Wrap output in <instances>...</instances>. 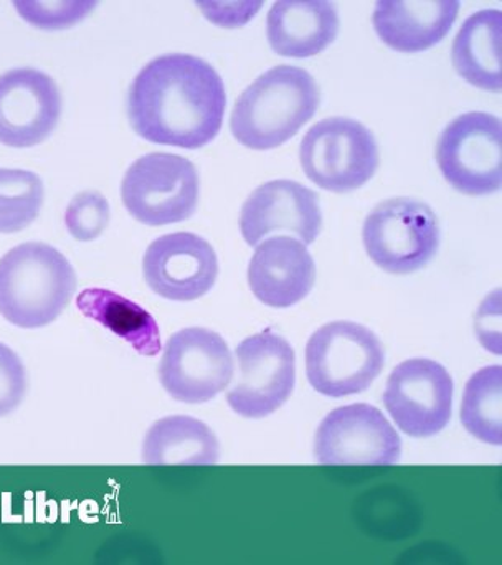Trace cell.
<instances>
[{
	"label": "cell",
	"instance_id": "1",
	"mask_svg": "<svg viewBox=\"0 0 502 565\" xmlns=\"http://www.w3.org/2000/svg\"><path fill=\"white\" fill-rule=\"evenodd\" d=\"M225 108L227 92L217 70L185 53L152 60L129 88L132 129L154 145L204 148L221 132Z\"/></svg>",
	"mask_w": 502,
	"mask_h": 565
},
{
	"label": "cell",
	"instance_id": "2",
	"mask_svg": "<svg viewBox=\"0 0 502 565\" xmlns=\"http://www.w3.org/2000/svg\"><path fill=\"white\" fill-rule=\"evenodd\" d=\"M318 106V83L306 70L275 66L235 102L232 132L245 148L269 151L289 141L314 116Z\"/></svg>",
	"mask_w": 502,
	"mask_h": 565
},
{
	"label": "cell",
	"instance_id": "3",
	"mask_svg": "<svg viewBox=\"0 0 502 565\" xmlns=\"http://www.w3.org/2000/svg\"><path fill=\"white\" fill-rule=\"evenodd\" d=\"M76 275L65 255L39 242L0 258V315L13 326L43 328L72 301Z\"/></svg>",
	"mask_w": 502,
	"mask_h": 565
},
{
	"label": "cell",
	"instance_id": "4",
	"mask_svg": "<svg viewBox=\"0 0 502 565\" xmlns=\"http://www.w3.org/2000/svg\"><path fill=\"white\" fill-rule=\"evenodd\" d=\"M384 364L381 339L359 322H329L306 345L309 384L325 397L362 394L381 375Z\"/></svg>",
	"mask_w": 502,
	"mask_h": 565
},
{
	"label": "cell",
	"instance_id": "5",
	"mask_svg": "<svg viewBox=\"0 0 502 565\" xmlns=\"http://www.w3.org/2000/svg\"><path fill=\"white\" fill-rule=\"evenodd\" d=\"M365 252L381 270L410 275L430 264L440 247L437 215L424 202L397 198L378 204L364 222Z\"/></svg>",
	"mask_w": 502,
	"mask_h": 565
},
{
	"label": "cell",
	"instance_id": "6",
	"mask_svg": "<svg viewBox=\"0 0 502 565\" xmlns=\"http://www.w3.org/2000/svg\"><path fill=\"white\" fill-rule=\"evenodd\" d=\"M299 161L312 184L344 194L357 191L374 178L378 168L377 142L354 119H322L302 138Z\"/></svg>",
	"mask_w": 502,
	"mask_h": 565
},
{
	"label": "cell",
	"instance_id": "7",
	"mask_svg": "<svg viewBox=\"0 0 502 565\" xmlns=\"http://www.w3.org/2000/svg\"><path fill=\"white\" fill-rule=\"evenodd\" d=\"M201 181L189 159L152 152L132 162L122 179L121 198L132 218L149 225L179 224L197 211Z\"/></svg>",
	"mask_w": 502,
	"mask_h": 565
},
{
	"label": "cell",
	"instance_id": "8",
	"mask_svg": "<svg viewBox=\"0 0 502 565\" xmlns=\"http://www.w3.org/2000/svg\"><path fill=\"white\" fill-rule=\"evenodd\" d=\"M445 181L467 195H490L502 185V125L490 113L458 116L437 145Z\"/></svg>",
	"mask_w": 502,
	"mask_h": 565
},
{
	"label": "cell",
	"instance_id": "9",
	"mask_svg": "<svg viewBox=\"0 0 502 565\" xmlns=\"http://www.w3.org/2000/svg\"><path fill=\"white\" fill-rule=\"evenodd\" d=\"M234 358L225 339L205 328L175 332L162 348L159 379L182 404H205L231 385Z\"/></svg>",
	"mask_w": 502,
	"mask_h": 565
},
{
	"label": "cell",
	"instance_id": "10",
	"mask_svg": "<svg viewBox=\"0 0 502 565\" xmlns=\"http://www.w3.org/2000/svg\"><path fill=\"white\" fill-rule=\"evenodd\" d=\"M238 377L227 402L244 418H265L288 402L295 391V349L281 335L266 329L250 335L235 351Z\"/></svg>",
	"mask_w": 502,
	"mask_h": 565
},
{
	"label": "cell",
	"instance_id": "11",
	"mask_svg": "<svg viewBox=\"0 0 502 565\" xmlns=\"http://www.w3.org/2000/svg\"><path fill=\"white\" fill-rule=\"evenodd\" d=\"M453 392V379L440 362L408 359L392 371L384 404L408 437H435L450 424Z\"/></svg>",
	"mask_w": 502,
	"mask_h": 565
},
{
	"label": "cell",
	"instance_id": "12",
	"mask_svg": "<svg viewBox=\"0 0 502 565\" xmlns=\"http://www.w3.org/2000/svg\"><path fill=\"white\" fill-rule=\"evenodd\" d=\"M402 440L374 405L352 404L325 415L316 431L314 457L321 465L397 463Z\"/></svg>",
	"mask_w": 502,
	"mask_h": 565
},
{
	"label": "cell",
	"instance_id": "13",
	"mask_svg": "<svg viewBox=\"0 0 502 565\" xmlns=\"http://www.w3.org/2000/svg\"><path fill=\"white\" fill-rule=\"evenodd\" d=\"M149 288L171 301H194L214 288L218 258L205 238L191 232L164 235L152 242L142 258Z\"/></svg>",
	"mask_w": 502,
	"mask_h": 565
},
{
	"label": "cell",
	"instance_id": "14",
	"mask_svg": "<svg viewBox=\"0 0 502 565\" xmlns=\"http://www.w3.org/2000/svg\"><path fill=\"white\" fill-rule=\"evenodd\" d=\"M62 95L56 83L33 68L0 75V145L32 148L58 125Z\"/></svg>",
	"mask_w": 502,
	"mask_h": 565
},
{
	"label": "cell",
	"instance_id": "15",
	"mask_svg": "<svg viewBox=\"0 0 502 565\" xmlns=\"http://www.w3.org/2000/svg\"><path fill=\"white\" fill-rule=\"evenodd\" d=\"M322 214L314 191L299 182L279 179L253 191L241 214V232L250 247L273 234L296 235L311 245L321 234Z\"/></svg>",
	"mask_w": 502,
	"mask_h": 565
},
{
	"label": "cell",
	"instance_id": "16",
	"mask_svg": "<svg viewBox=\"0 0 502 565\" xmlns=\"http://www.w3.org/2000/svg\"><path fill=\"white\" fill-rule=\"evenodd\" d=\"M314 281V260L302 242L278 235L256 245L248 265V285L263 305L291 308L311 292Z\"/></svg>",
	"mask_w": 502,
	"mask_h": 565
},
{
	"label": "cell",
	"instance_id": "17",
	"mask_svg": "<svg viewBox=\"0 0 502 565\" xmlns=\"http://www.w3.org/2000/svg\"><path fill=\"white\" fill-rule=\"evenodd\" d=\"M460 2H404L381 0L375 3L374 22L378 39L397 52H424L440 43L455 25Z\"/></svg>",
	"mask_w": 502,
	"mask_h": 565
},
{
	"label": "cell",
	"instance_id": "18",
	"mask_svg": "<svg viewBox=\"0 0 502 565\" xmlns=\"http://www.w3.org/2000/svg\"><path fill=\"white\" fill-rule=\"evenodd\" d=\"M338 32V9L325 0H279L266 20L273 52L289 58L318 55L334 42Z\"/></svg>",
	"mask_w": 502,
	"mask_h": 565
},
{
	"label": "cell",
	"instance_id": "19",
	"mask_svg": "<svg viewBox=\"0 0 502 565\" xmlns=\"http://www.w3.org/2000/svg\"><path fill=\"white\" fill-rule=\"evenodd\" d=\"M501 42V10H481L468 17L451 50V58L458 75L477 88L500 93Z\"/></svg>",
	"mask_w": 502,
	"mask_h": 565
},
{
	"label": "cell",
	"instance_id": "20",
	"mask_svg": "<svg viewBox=\"0 0 502 565\" xmlns=\"http://www.w3.org/2000/svg\"><path fill=\"white\" fill-rule=\"evenodd\" d=\"M221 458L217 435L209 425L188 415L156 422L142 444L148 465H215Z\"/></svg>",
	"mask_w": 502,
	"mask_h": 565
},
{
	"label": "cell",
	"instance_id": "21",
	"mask_svg": "<svg viewBox=\"0 0 502 565\" xmlns=\"http://www.w3.org/2000/svg\"><path fill=\"white\" fill-rule=\"evenodd\" d=\"M82 315L125 339L136 352L154 358L162 351L161 331L151 312L109 289L88 288L76 296Z\"/></svg>",
	"mask_w": 502,
	"mask_h": 565
},
{
	"label": "cell",
	"instance_id": "22",
	"mask_svg": "<svg viewBox=\"0 0 502 565\" xmlns=\"http://www.w3.org/2000/svg\"><path fill=\"white\" fill-rule=\"evenodd\" d=\"M461 422L478 440L502 445L501 365H490L471 375L461 402Z\"/></svg>",
	"mask_w": 502,
	"mask_h": 565
},
{
	"label": "cell",
	"instance_id": "23",
	"mask_svg": "<svg viewBox=\"0 0 502 565\" xmlns=\"http://www.w3.org/2000/svg\"><path fill=\"white\" fill-rule=\"evenodd\" d=\"M43 182L35 172L0 168V234L29 227L43 205Z\"/></svg>",
	"mask_w": 502,
	"mask_h": 565
},
{
	"label": "cell",
	"instance_id": "24",
	"mask_svg": "<svg viewBox=\"0 0 502 565\" xmlns=\"http://www.w3.org/2000/svg\"><path fill=\"white\" fill-rule=\"evenodd\" d=\"M109 204L99 192L85 191L75 195L65 212L66 231L79 242H92L109 224Z\"/></svg>",
	"mask_w": 502,
	"mask_h": 565
},
{
	"label": "cell",
	"instance_id": "25",
	"mask_svg": "<svg viewBox=\"0 0 502 565\" xmlns=\"http://www.w3.org/2000/svg\"><path fill=\"white\" fill-rule=\"evenodd\" d=\"M17 12L36 29H68L82 22L96 2H15Z\"/></svg>",
	"mask_w": 502,
	"mask_h": 565
},
{
	"label": "cell",
	"instance_id": "26",
	"mask_svg": "<svg viewBox=\"0 0 502 565\" xmlns=\"http://www.w3.org/2000/svg\"><path fill=\"white\" fill-rule=\"evenodd\" d=\"M26 392V372L19 355L0 342V417L12 414Z\"/></svg>",
	"mask_w": 502,
	"mask_h": 565
},
{
	"label": "cell",
	"instance_id": "27",
	"mask_svg": "<svg viewBox=\"0 0 502 565\" xmlns=\"http://www.w3.org/2000/svg\"><path fill=\"white\" fill-rule=\"evenodd\" d=\"M501 291L496 289L481 305L477 316L478 338L488 351L501 354Z\"/></svg>",
	"mask_w": 502,
	"mask_h": 565
},
{
	"label": "cell",
	"instance_id": "28",
	"mask_svg": "<svg viewBox=\"0 0 502 565\" xmlns=\"http://www.w3.org/2000/svg\"><path fill=\"white\" fill-rule=\"evenodd\" d=\"M197 6L201 7L202 12L209 17L211 22L222 26L244 25L261 9V2H199Z\"/></svg>",
	"mask_w": 502,
	"mask_h": 565
}]
</instances>
